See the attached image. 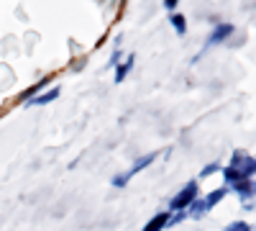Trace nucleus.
<instances>
[{
	"instance_id": "nucleus-4",
	"label": "nucleus",
	"mask_w": 256,
	"mask_h": 231,
	"mask_svg": "<svg viewBox=\"0 0 256 231\" xmlns=\"http://www.w3.org/2000/svg\"><path fill=\"white\" fill-rule=\"evenodd\" d=\"M49 85H52V77H44L41 82H36V85H31V88H28L26 93H20V95H18V103H24V106H26V103H28L31 98H36V95H38L41 90H44V88H49Z\"/></svg>"
},
{
	"instance_id": "nucleus-8",
	"label": "nucleus",
	"mask_w": 256,
	"mask_h": 231,
	"mask_svg": "<svg viewBox=\"0 0 256 231\" xmlns=\"http://www.w3.org/2000/svg\"><path fill=\"white\" fill-rule=\"evenodd\" d=\"M228 195V187H218V190H212V193H208L202 200H205V208H208V211H212V208H216L223 198Z\"/></svg>"
},
{
	"instance_id": "nucleus-10",
	"label": "nucleus",
	"mask_w": 256,
	"mask_h": 231,
	"mask_svg": "<svg viewBox=\"0 0 256 231\" xmlns=\"http://www.w3.org/2000/svg\"><path fill=\"white\" fill-rule=\"evenodd\" d=\"M223 180L228 182V185H236V182H241V180H246V175L241 172V170H236V167H223Z\"/></svg>"
},
{
	"instance_id": "nucleus-14",
	"label": "nucleus",
	"mask_w": 256,
	"mask_h": 231,
	"mask_svg": "<svg viewBox=\"0 0 256 231\" xmlns=\"http://www.w3.org/2000/svg\"><path fill=\"white\" fill-rule=\"evenodd\" d=\"M218 170H220V164H218V162H212V164L202 167V172H200V175H202V177H208V175H212V172H218Z\"/></svg>"
},
{
	"instance_id": "nucleus-15",
	"label": "nucleus",
	"mask_w": 256,
	"mask_h": 231,
	"mask_svg": "<svg viewBox=\"0 0 256 231\" xmlns=\"http://www.w3.org/2000/svg\"><path fill=\"white\" fill-rule=\"evenodd\" d=\"M177 3H180V0H164V8H166V11H174Z\"/></svg>"
},
{
	"instance_id": "nucleus-3",
	"label": "nucleus",
	"mask_w": 256,
	"mask_h": 231,
	"mask_svg": "<svg viewBox=\"0 0 256 231\" xmlns=\"http://www.w3.org/2000/svg\"><path fill=\"white\" fill-rule=\"evenodd\" d=\"M228 164H230V167H236V170H241L246 177H248L251 172H256V162H254V157H248L244 149H236V152H233V157H230Z\"/></svg>"
},
{
	"instance_id": "nucleus-2",
	"label": "nucleus",
	"mask_w": 256,
	"mask_h": 231,
	"mask_svg": "<svg viewBox=\"0 0 256 231\" xmlns=\"http://www.w3.org/2000/svg\"><path fill=\"white\" fill-rule=\"evenodd\" d=\"M156 157H159V152H148V154L138 157V159H136V162H134L131 167H128L126 172H120V175H116V177L110 180V182H113V187H126V185H128V180H131V177H136V175H138L141 170H146V167L152 164V162H154Z\"/></svg>"
},
{
	"instance_id": "nucleus-17",
	"label": "nucleus",
	"mask_w": 256,
	"mask_h": 231,
	"mask_svg": "<svg viewBox=\"0 0 256 231\" xmlns=\"http://www.w3.org/2000/svg\"><path fill=\"white\" fill-rule=\"evenodd\" d=\"M254 162H256V159H254Z\"/></svg>"
},
{
	"instance_id": "nucleus-6",
	"label": "nucleus",
	"mask_w": 256,
	"mask_h": 231,
	"mask_svg": "<svg viewBox=\"0 0 256 231\" xmlns=\"http://www.w3.org/2000/svg\"><path fill=\"white\" fill-rule=\"evenodd\" d=\"M166 226H169V211H162V213H156L148 223H144L141 231H164Z\"/></svg>"
},
{
	"instance_id": "nucleus-5",
	"label": "nucleus",
	"mask_w": 256,
	"mask_h": 231,
	"mask_svg": "<svg viewBox=\"0 0 256 231\" xmlns=\"http://www.w3.org/2000/svg\"><path fill=\"white\" fill-rule=\"evenodd\" d=\"M230 34H233V26H230V24H218L216 29H212L208 44H210V47H212V44H220V41H226Z\"/></svg>"
},
{
	"instance_id": "nucleus-11",
	"label": "nucleus",
	"mask_w": 256,
	"mask_h": 231,
	"mask_svg": "<svg viewBox=\"0 0 256 231\" xmlns=\"http://www.w3.org/2000/svg\"><path fill=\"white\" fill-rule=\"evenodd\" d=\"M233 187H236V193L241 195V200H248V198L254 195V185H251V180H248V177H246V180H241V182H236Z\"/></svg>"
},
{
	"instance_id": "nucleus-9",
	"label": "nucleus",
	"mask_w": 256,
	"mask_h": 231,
	"mask_svg": "<svg viewBox=\"0 0 256 231\" xmlns=\"http://www.w3.org/2000/svg\"><path fill=\"white\" fill-rule=\"evenodd\" d=\"M134 62H136V57H134V54H131V57H126L123 65L118 62V65H116V82H123V80L128 77V72L134 70Z\"/></svg>"
},
{
	"instance_id": "nucleus-7",
	"label": "nucleus",
	"mask_w": 256,
	"mask_h": 231,
	"mask_svg": "<svg viewBox=\"0 0 256 231\" xmlns=\"http://www.w3.org/2000/svg\"><path fill=\"white\" fill-rule=\"evenodd\" d=\"M59 98V88H49L46 93H38L36 98H31L26 106H49L52 100H56Z\"/></svg>"
},
{
	"instance_id": "nucleus-12",
	"label": "nucleus",
	"mask_w": 256,
	"mask_h": 231,
	"mask_svg": "<svg viewBox=\"0 0 256 231\" xmlns=\"http://www.w3.org/2000/svg\"><path fill=\"white\" fill-rule=\"evenodd\" d=\"M169 24L174 26V31H177L180 36H184V31H187V21H184V16H180V13H172V16H169Z\"/></svg>"
},
{
	"instance_id": "nucleus-13",
	"label": "nucleus",
	"mask_w": 256,
	"mask_h": 231,
	"mask_svg": "<svg viewBox=\"0 0 256 231\" xmlns=\"http://www.w3.org/2000/svg\"><path fill=\"white\" fill-rule=\"evenodd\" d=\"M223 231H251V226H248L246 221H233V223H228Z\"/></svg>"
},
{
	"instance_id": "nucleus-1",
	"label": "nucleus",
	"mask_w": 256,
	"mask_h": 231,
	"mask_svg": "<svg viewBox=\"0 0 256 231\" xmlns=\"http://www.w3.org/2000/svg\"><path fill=\"white\" fill-rule=\"evenodd\" d=\"M198 198H200V185H198L195 180H190V182L182 187V190H180L172 200H169V213H174V211H187V208L195 203Z\"/></svg>"
},
{
	"instance_id": "nucleus-16",
	"label": "nucleus",
	"mask_w": 256,
	"mask_h": 231,
	"mask_svg": "<svg viewBox=\"0 0 256 231\" xmlns=\"http://www.w3.org/2000/svg\"><path fill=\"white\" fill-rule=\"evenodd\" d=\"M118 59H120V52H116V54H113V59H110V65H113V67L118 65Z\"/></svg>"
}]
</instances>
